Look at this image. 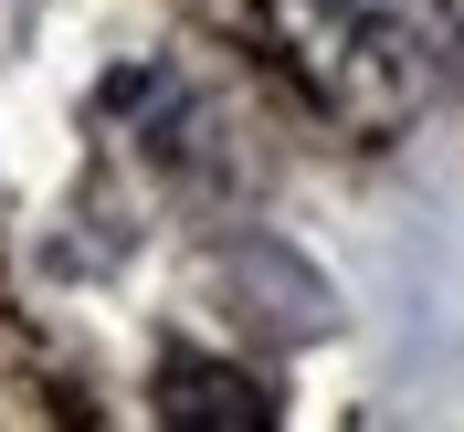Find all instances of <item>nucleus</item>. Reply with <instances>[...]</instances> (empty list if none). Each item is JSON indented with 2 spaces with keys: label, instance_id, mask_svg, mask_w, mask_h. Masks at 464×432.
<instances>
[{
  "label": "nucleus",
  "instance_id": "2",
  "mask_svg": "<svg viewBox=\"0 0 464 432\" xmlns=\"http://www.w3.org/2000/svg\"><path fill=\"white\" fill-rule=\"evenodd\" d=\"M443 32H454V43H464V0H443Z\"/></svg>",
  "mask_w": 464,
  "mask_h": 432
},
{
  "label": "nucleus",
  "instance_id": "1",
  "mask_svg": "<svg viewBox=\"0 0 464 432\" xmlns=\"http://www.w3.org/2000/svg\"><path fill=\"white\" fill-rule=\"evenodd\" d=\"M159 411L169 422H201V432H264L275 422V390H254L222 359H159Z\"/></svg>",
  "mask_w": 464,
  "mask_h": 432
}]
</instances>
